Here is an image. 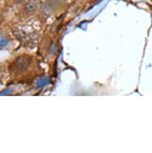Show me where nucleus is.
Listing matches in <instances>:
<instances>
[{
	"instance_id": "1",
	"label": "nucleus",
	"mask_w": 152,
	"mask_h": 153,
	"mask_svg": "<svg viewBox=\"0 0 152 153\" xmlns=\"http://www.w3.org/2000/svg\"><path fill=\"white\" fill-rule=\"evenodd\" d=\"M32 62V58L27 55H21L18 57L14 62V68L19 71L22 72L28 68Z\"/></svg>"
},
{
	"instance_id": "2",
	"label": "nucleus",
	"mask_w": 152,
	"mask_h": 153,
	"mask_svg": "<svg viewBox=\"0 0 152 153\" xmlns=\"http://www.w3.org/2000/svg\"><path fill=\"white\" fill-rule=\"evenodd\" d=\"M38 7V0H29L25 4L24 10L28 15H32L37 12Z\"/></svg>"
},
{
	"instance_id": "3",
	"label": "nucleus",
	"mask_w": 152,
	"mask_h": 153,
	"mask_svg": "<svg viewBox=\"0 0 152 153\" xmlns=\"http://www.w3.org/2000/svg\"><path fill=\"white\" fill-rule=\"evenodd\" d=\"M9 41L6 37L3 36H0V46H5L7 45Z\"/></svg>"
},
{
	"instance_id": "4",
	"label": "nucleus",
	"mask_w": 152,
	"mask_h": 153,
	"mask_svg": "<svg viewBox=\"0 0 152 153\" xmlns=\"http://www.w3.org/2000/svg\"><path fill=\"white\" fill-rule=\"evenodd\" d=\"M48 82V79L47 78H43L41 80H40L37 84V87L38 88H41L45 85H46Z\"/></svg>"
},
{
	"instance_id": "5",
	"label": "nucleus",
	"mask_w": 152,
	"mask_h": 153,
	"mask_svg": "<svg viewBox=\"0 0 152 153\" xmlns=\"http://www.w3.org/2000/svg\"><path fill=\"white\" fill-rule=\"evenodd\" d=\"M11 90H5L1 93H0V96H3V95H5L6 94H9V93H11Z\"/></svg>"
},
{
	"instance_id": "6",
	"label": "nucleus",
	"mask_w": 152,
	"mask_h": 153,
	"mask_svg": "<svg viewBox=\"0 0 152 153\" xmlns=\"http://www.w3.org/2000/svg\"><path fill=\"white\" fill-rule=\"evenodd\" d=\"M1 13H0V18H1Z\"/></svg>"
}]
</instances>
